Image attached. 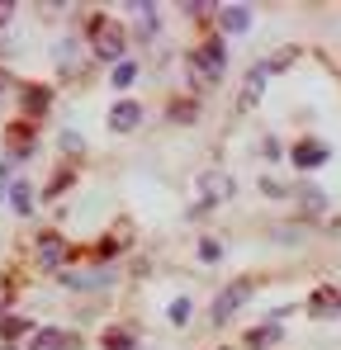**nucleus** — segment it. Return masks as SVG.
Masks as SVG:
<instances>
[{
	"label": "nucleus",
	"instance_id": "8",
	"mask_svg": "<svg viewBox=\"0 0 341 350\" xmlns=\"http://www.w3.org/2000/svg\"><path fill=\"white\" fill-rule=\"evenodd\" d=\"M308 312H313V317H341V289H323V293H313Z\"/></svg>",
	"mask_w": 341,
	"mask_h": 350
},
{
	"label": "nucleus",
	"instance_id": "18",
	"mask_svg": "<svg viewBox=\"0 0 341 350\" xmlns=\"http://www.w3.org/2000/svg\"><path fill=\"white\" fill-rule=\"evenodd\" d=\"M0 85H5V76H0Z\"/></svg>",
	"mask_w": 341,
	"mask_h": 350
},
{
	"label": "nucleus",
	"instance_id": "11",
	"mask_svg": "<svg viewBox=\"0 0 341 350\" xmlns=\"http://www.w3.org/2000/svg\"><path fill=\"white\" fill-rule=\"evenodd\" d=\"M133 19H138V38H157V10L152 5H138Z\"/></svg>",
	"mask_w": 341,
	"mask_h": 350
},
{
	"label": "nucleus",
	"instance_id": "2",
	"mask_svg": "<svg viewBox=\"0 0 341 350\" xmlns=\"http://www.w3.org/2000/svg\"><path fill=\"white\" fill-rule=\"evenodd\" d=\"M251 298V280H237V284H227L223 293H218V303H214V322H227L242 303Z\"/></svg>",
	"mask_w": 341,
	"mask_h": 350
},
{
	"label": "nucleus",
	"instance_id": "12",
	"mask_svg": "<svg viewBox=\"0 0 341 350\" xmlns=\"http://www.w3.org/2000/svg\"><path fill=\"white\" fill-rule=\"evenodd\" d=\"M34 350H66V332H53V327H43V332L34 336Z\"/></svg>",
	"mask_w": 341,
	"mask_h": 350
},
{
	"label": "nucleus",
	"instance_id": "7",
	"mask_svg": "<svg viewBox=\"0 0 341 350\" xmlns=\"http://www.w3.org/2000/svg\"><path fill=\"white\" fill-rule=\"evenodd\" d=\"M323 161H327V147H323V142H299V147H294V166H299V171H313V166H323Z\"/></svg>",
	"mask_w": 341,
	"mask_h": 350
},
{
	"label": "nucleus",
	"instance_id": "14",
	"mask_svg": "<svg viewBox=\"0 0 341 350\" xmlns=\"http://www.w3.org/2000/svg\"><path fill=\"white\" fill-rule=\"evenodd\" d=\"M133 81H138V66H133V62H118V66H114V85H118V90H128Z\"/></svg>",
	"mask_w": 341,
	"mask_h": 350
},
{
	"label": "nucleus",
	"instance_id": "15",
	"mask_svg": "<svg viewBox=\"0 0 341 350\" xmlns=\"http://www.w3.org/2000/svg\"><path fill=\"white\" fill-rule=\"evenodd\" d=\"M10 204H14V213H29V208H34V199H29V185H14V189H10Z\"/></svg>",
	"mask_w": 341,
	"mask_h": 350
},
{
	"label": "nucleus",
	"instance_id": "17",
	"mask_svg": "<svg viewBox=\"0 0 341 350\" xmlns=\"http://www.w3.org/2000/svg\"><path fill=\"white\" fill-rule=\"evenodd\" d=\"M10 19H14V10H10V5H0V29H5Z\"/></svg>",
	"mask_w": 341,
	"mask_h": 350
},
{
	"label": "nucleus",
	"instance_id": "9",
	"mask_svg": "<svg viewBox=\"0 0 341 350\" xmlns=\"http://www.w3.org/2000/svg\"><path fill=\"white\" fill-rule=\"evenodd\" d=\"M280 336H284V327H280V322H266V327H256V332L247 336V346H251V350H270L275 341H280Z\"/></svg>",
	"mask_w": 341,
	"mask_h": 350
},
{
	"label": "nucleus",
	"instance_id": "5",
	"mask_svg": "<svg viewBox=\"0 0 341 350\" xmlns=\"http://www.w3.org/2000/svg\"><path fill=\"white\" fill-rule=\"evenodd\" d=\"M199 66H204V76H209V81H218V76H223L227 57H223V43H218V38H209V43L199 48Z\"/></svg>",
	"mask_w": 341,
	"mask_h": 350
},
{
	"label": "nucleus",
	"instance_id": "19",
	"mask_svg": "<svg viewBox=\"0 0 341 350\" xmlns=\"http://www.w3.org/2000/svg\"><path fill=\"white\" fill-rule=\"evenodd\" d=\"M5 350H14V346H5Z\"/></svg>",
	"mask_w": 341,
	"mask_h": 350
},
{
	"label": "nucleus",
	"instance_id": "4",
	"mask_svg": "<svg viewBox=\"0 0 341 350\" xmlns=\"http://www.w3.org/2000/svg\"><path fill=\"white\" fill-rule=\"evenodd\" d=\"M138 123H142V105L138 100H118L110 109V133H133Z\"/></svg>",
	"mask_w": 341,
	"mask_h": 350
},
{
	"label": "nucleus",
	"instance_id": "13",
	"mask_svg": "<svg viewBox=\"0 0 341 350\" xmlns=\"http://www.w3.org/2000/svg\"><path fill=\"white\" fill-rule=\"evenodd\" d=\"M138 341H133V332H123V327H114L110 336H105V350H133Z\"/></svg>",
	"mask_w": 341,
	"mask_h": 350
},
{
	"label": "nucleus",
	"instance_id": "3",
	"mask_svg": "<svg viewBox=\"0 0 341 350\" xmlns=\"http://www.w3.org/2000/svg\"><path fill=\"white\" fill-rule=\"evenodd\" d=\"M266 81H270V66H266V62H256V66L247 71V81H242V95H237V105H242V109H251V105L261 100Z\"/></svg>",
	"mask_w": 341,
	"mask_h": 350
},
{
	"label": "nucleus",
	"instance_id": "16",
	"mask_svg": "<svg viewBox=\"0 0 341 350\" xmlns=\"http://www.w3.org/2000/svg\"><path fill=\"white\" fill-rule=\"evenodd\" d=\"M199 260L214 265V260H218V241H199Z\"/></svg>",
	"mask_w": 341,
	"mask_h": 350
},
{
	"label": "nucleus",
	"instance_id": "1",
	"mask_svg": "<svg viewBox=\"0 0 341 350\" xmlns=\"http://www.w3.org/2000/svg\"><path fill=\"white\" fill-rule=\"evenodd\" d=\"M90 48H95V57L118 62V57H123V48H128V33H123L118 24H110V19H100V24H95V38H90Z\"/></svg>",
	"mask_w": 341,
	"mask_h": 350
},
{
	"label": "nucleus",
	"instance_id": "6",
	"mask_svg": "<svg viewBox=\"0 0 341 350\" xmlns=\"http://www.w3.org/2000/svg\"><path fill=\"white\" fill-rule=\"evenodd\" d=\"M218 24H223V33H247L251 29V10L247 5H223L218 10Z\"/></svg>",
	"mask_w": 341,
	"mask_h": 350
},
{
	"label": "nucleus",
	"instance_id": "10",
	"mask_svg": "<svg viewBox=\"0 0 341 350\" xmlns=\"http://www.w3.org/2000/svg\"><path fill=\"white\" fill-rule=\"evenodd\" d=\"M62 256H66V246H62V237H43L38 241V265H62Z\"/></svg>",
	"mask_w": 341,
	"mask_h": 350
}]
</instances>
